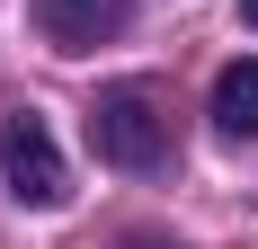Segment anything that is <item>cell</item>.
<instances>
[{
  "label": "cell",
  "instance_id": "cell-2",
  "mask_svg": "<svg viewBox=\"0 0 258 249\" xmlns=\"http://www.w3.org/2000/svg\"><path fill=\"white\" fill-rule=\"evenodd\" d=\"M0 178L36 214H53V205L72 196V160H62V143H53L45 116H0Z\"/></svg>",
  "mask_w": 258,
  "mask_h": 249
},
{
  "label": "cell",
  "instance_id": "cell-1",
  "mask_svg": "<svg viewBox=\"0 0 258 249\" xmlns=\"http://www.w3.org/2000/svg\"><path fill=\"white\" fill-rule=\"evenodd\" d=\"M89 143H98L107 169H160L169 160V107H160L152 80H116V89H98V107H89Z\"/></svg>",
  "mask_w": 258,
  "mask_h": 249
},
{
  "label": "cell",
  "instance_id": "cell-4",
  "mask_svg": "<svg viewBox=\"0 0 258 249\" xmlns=\"http://www.w3.org/2000/svg\"><path fill=\"white\" fill-rule=\"evenodd\" d=\"M214 125L258 143V63H223L214 72Z\"/></svg>",
  "mask_w": 258,
  "mask_h": 249
},
{
  "label": "cell",
  "instance_id": "cell-3",
  "mask_svg": "<svg viewBox=\"0 0 258 249\" xmlns=\"http://www.w3.org/2000/svg\"><path fill=\"white\" fill-rule=\"evenodd\" d=\"M36 27H45V45L89 53V45H116L134 27V0H36Z\"/></svg>",
  "mask_w": 258,
  "mask_h": 249
},
{
  "label": "cell",
  "instance_id": "cell-5",
  "mask_svg": "<svg viewBox=\"0 0 258 249\" xmlns=\"http://www.w3.org/2000/svg\"><path fill=\"white\" fill-rule=\"evenodd\" d=\"M125 249H178V240H125Z\"/></svg>",
  "mask_w": 258,
  "mask_h": 249
},
{
  "label": "cell",
  "instance_id": "cell-6",
  "mask_svg": "<svg viewBox=\"0 0 258 249\" xmlns=\"http://www.w3.org/2000/svg\"><path fill=\"white\" fill-rule=\"evenodd\" d=\"M240 18H249V27H258V0H240Z\"/></svg>",
  "mask_w": 258,
  "mask_h": 249
}]
</instances>
